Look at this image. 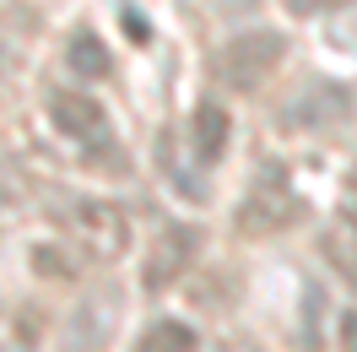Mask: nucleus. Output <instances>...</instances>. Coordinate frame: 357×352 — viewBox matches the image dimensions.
<instances>
[{"instance_id":"obj_1","label":"nucleus","mask_w":357,"mask_h":352,"mask_svg":"<svg viewBox=\"0 0 357 352\" xmlns=\"http://www.w3.org/2000/svg\"><path fill=\"white\" fill-rule=\"evenodd\" d=\"M282 60H287V33L249 27V33H238V38H227L217 49V82L233 92H255V87H266V76H276Z\"/></svg>"},{"instance_id":"obj_2","label":"nucleus","mask_w":357,"mask_h":352,"mask_svg":"<svg viewBox=\"0 0 357 352\" xmlns=\"http://www.w3.org/2000/svg\"><path fill=\"white\" fill-rule=\"evenodd\" d=\"M352 114H357V92L347 87V82L319 76V82H303V87L287 98L282 125L298 131V135H325V131H341Z\"/></svg>"},{"instance_id":"obj_3","label":"nucleus","mask_w":357,"mask_h":352,"mask_svg":"<svg viewBox=\"0 0 357 352\" xmlns=\"http://www.w3.org/2000/svg\"><path fill=\"white\" fill-rule=\"evenodd\" d=\"M66 228L70 239L82 244V255H92V261H114V255H125V239H130V222H125V212L114 206V200H76L66 212Z\"/></svg>"},{"instance_id":"obj_4","label":"nucleus","mask_w":357,"mask_h":352,"mask_svg":"<svg viewBox=\"0 0 357 352\" xmlns=\"http://www.w3.org/2000/svg\"><path fill=\"white\" fill-rule=\"evenodd\" d=\"M201 255V228L195 222H168L162 233H157V244L146 249V265H141V282H146V293H162V287H174L184 271H190V261Z\"/></svg>"},{"instance_id":"obj_5","label":"nucleus","mask_w":357,"mask_h":352,"mask_svg":"<svg viewBox=\"0 0 357 352\" xmlns=\"http://www.w3.org/2000/svg\"><path fill=\"white\" fill-rule=\"evenodd\" d=\"M298 217H303V200L292 196L287 179L271 168V179H260L255 196L238 206V233H249V239H260V233H282V228H292Z\"/></svg>"},{"instance_id":"obj_6","label":"nucleus","mask_w":357,"mask_h":352,"mask_svg":"<svg viewBox=\"0 0 357 352\" xmlns=\"http://www.w3.org/2000/svg\"><path fill=\"white\" fill-rule=\"evenodd\" d=\"M44 109L54 119V131L70 135V141H103L109 135V114L92 92H76V87H49L44 92Z\"/></svg>"},{"instance_id":"obj_7","label":"nucleus","mask_w":357,"mask_h":352,"mask_svg":"<svg viewBox=\"0 0 357 352\" xmlns=\"http://www.w3.org/2000/svg\"><path fill=\"white\" fill-rule=\"evenodd\" d=\"M114 325H119V293H98V298H87V304L70 314V330H66V342L70 352H103L109 347V336Z\"/></svg>"},{"instance_id":"obj_8","label":"nucleus","mask_w":357,"mask_h":352,"mask_svg":"<svg viewBox=\"0 0 357 352\" xmlns=\"http://www.w3.org/2000/svg\"><path fill=\"white\" fill-rule=\"evenodd\" d=\"M227 141H233L227 109L217 103V98L195 103V114H190V147H195V157H201V163H217V157L227 152Z\"/></svg>"},{"instance_id":"obj_9","label":"nucleus","mask_w":357,"mask_h":352,"mask_svg":"<svg viewBox=\"0 0 357 352\" xmlns=\"http://www.w3.org/2000/svg\"><path fill=\"white\" fill-rule=\"evenodd\" d=\"M66 60H70V71L82 76V82H103V76H114V54H109V44L98 38V33H76L66 44Z\"/></svg>"},{"instance_id":"obj_10","label":"nucleus","mask_w":357,"mask_h":352,"mask_svg":"<svg viewBox=\"0 0 357 352\" xmlns=\"http://www.w3.org/2000/svg\"><path fill=\"white\" fill-rule=\"evenodd\" d=\"M319 249H325V261L357 287V228L352 222H331V228L319 233Z\"/></svg>"},{"instance_id":"obj_11","label":"nucleus","mask_w":357,"mask_h":352,"mask_svg":"<svg viewBox=\"0 0 357 352\" xmlns=\"http://www.w3.org/2000/svg\"><path fill=\"white\" fill-rule=\"evenodd\" d=\"M141 352H195V330L178 325V320H157V325L146 330Z\"/></svg>"},{"instance_id":"obj_12","label":"nucleus","mask_w":357,"mask_h":352,"mask_svg":"<svg viewBox=\"0 0 357 352\" xmlns=\"http://www.w3.org/2000/svg\"><path fill=\"white\" fill-rule=\"evenodd\" d=\"M33 271H38V277H54V282H70V277H76L70 255L54 249V244H38V249H33Z\"/></svg>"},{"instance_id":"obj_13","label":"nucleus","mask_w":357,"mask_h":352,"mask_svg":"<svg viewBox=\"0 0 357 352\" xmlns=\"http://www.w3.org/2000/svg\"><path fill=\"white\" fill-rule=\"evenodd\" d=\"M27 190H33V184H27L22 168H17V163H0V206H22Z\"/></svg>"},{"instance_id":"obj_14","label":"nucleus","mask_w":357,"mask_h":352,"mask_svg":"<svg viewBox=\"0 0 357 352\" xmlns=\"http://www.w3.org/2000/svg\"><path fill=\"white\" fill-rule=\"evenodd\" d=\"M335 352H357V309H341V320H335Z\"/></svg>"},{"instance_id":"obj_15","label":"nucleus","mask_w":357,"mask_h":352,"mask_svg":"<svg viewBox=\"0 0 357 352\" xmlns=\"http://www.w3.org/2000/svg\"><path fill=\"white\" fill-rule=\"evenodd\" d=\"M292 17H325V11H341L347 0H282Z\"/></svg>"},{"instance_id":"obj_16","label":"nucleus","mask_w":357,"mask_h":352,"mask_svg":"<svg viewBox=\"0 0 357 352\" xmlns=\"http://www.w3.org/2000/svg\"><path fill=\"white\" fill-rule=\"evenodd\" d=\"M11 71H17V66H11V54L0 49V98H6V87H11Z\"/></svg>"},{"instance_id":"obj_17","label":"nucleus","mask_w":357,"mask_h":352,"mask_svg":"<svg viewBox=\"0 0 357 352\" xmlns=\"http://www.w3.org/2000/svg\"><path fill=\"white\" fill-rule=\"evenodd\" d=\"M217 11H255V0H217Z\"/></svg>"},{"instance_id":"obj_18","label":"nucleus","mask_w":357,"mask_h":352,"mask_svg":"<svg viewBox=\"0 0 357 352\" xmlns=\"http://www.w3.org/2000/svg\"><path fill=\"white\" fill-rule=\"evenodd\" d=\"M222 352H260V347H255V342H227Z\"/></svg>"}]
</instances>
